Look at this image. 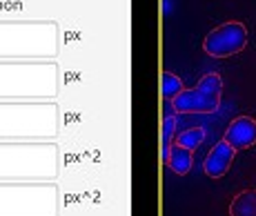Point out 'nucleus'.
I'll return each mask as SVG.
<instances>
[{"instance_id": "f257e3e1", "label": "nucleus", "mask_w": 256, "mask_h": 216, "mask_svg": "<svg viewBox=\"0 0 256 216\" xmlns=\"http://www.w3.org/2000/svg\"><path fill=\"white\" fill-rule=\"evenodd\" d=\"M58 147L54 140H0V183L54 180Z\"/></svg>"}, {"instance_id": "f03ea898", "label": "nucleus", "mask_w": 256, "mask_h": 216, "mask_svg": "<svg viewBox=\"0 0 256 216\" xmlns=\"http://www.w3.org/2000/svg\"><path fill=\"white\" fill-rule=\"evenodd\" d=\"M56 134L54 100H0V140H54Z\"/></svg>"}, {"instance_id": "7ed1b4c3", "label": "nucleus", "mask_w": 256, "mask_h": 216, "mask_svg": "<svg viewBox=\"0 0 256 216\" xmlns=\"http://www.w3.org/2000/svg\"><path fill=\"white\" fill-rule=\"evenodd\" d=\"M56 92L54 60H0V100H52Z\"/></svg>"}, {"instance_id": "20e7f679", "label": "nucleus", "mask_w": 256, "mask_h": 216, "mask_svg": "<svg viewBox=\"0 0 256 216\" xmlns=\"http://www.w3.org/2000/svg\"><path fill=\"white\" fill-rule=\"evenodd\" d=\"M56 52V22L0 20V60H52Z\"/></svg>"}, {"instance_id": "39448f33", "label": "nucleus", "mask_w": 256, "mask_h": 216, "mask_svg": "<svg viewBox=\"0 0 256 216\" xmlns=\"http://www.w3.org/2000/svg\"><path fill=\"white\" fill-rule=\"evenodd\" d=\"M0 216H58V188L49 180L0 183Z\"/></svg>"}, {"instance_id": "423d86ee", "label": "nucleus", "mask_w": 256, "mask_h": 216, "mask_svg": "<svg viewBox=\"0 0 256 216\" xmlns=\"http://www.w3.org/2000/svg\"><path fill=\"white\" fill-rule=\"evenodd\" d=\"M223 94V80L218 74H205L198 80V85L192 90H183L172 100V110L176 114H214L220 105Z\"/></svg>"}, {"instance_id": "0eeeda50", "label": "nucleus", "mask_w": 256, "mask_h": 216, "mask_svg": "<svg viewBox=\"0 0 256 216\" xmlns=\"http://www.w3.org/2000/svg\"><path fill=\"white\" fill-rule=\"evenodd\" d=\"M248 45V27L238 20H230L218 24L205 36L203 52L212 58H230L243 52Z\"/></svg>"}, {"instance_id": "6e6552de", "label": "nucleus", "mask_w": 256, "mask_h": 216, "mask_svg": "<svg viewBox=\"0 0 256 216\" xmlns=\"http://www.w3.org/2000/svg\"><path fill=\"white\" fill-rule=\"evenodd\" d=\"M223 140H228L230 145L238 150H250L256 145V120L252 116H238L228 125Z\"/></svg>"}, {"instance_id": "1a4fd4ad", "label": "nucleus", "mask_w": 256, "mask_h": 216, "mask_svg": "<svg viewBox=\"0 0 256 216\" xmlns=\"http://www.w3.org/2000/svg\"><path fill=\"white\" fill-rule=\"evenodd\" d=\"M234 156H236L234 147L230 145L228 140H218V143L210 150L208 158H205V163H203L205 174H208L210 178H220V176H225L230 172V168H232Z\"/></svg>"}, {"instance_id": "9d476101", "label": "nucleus", "mask_w": 256, "mask_h": 216, "mask_svg": "<svg viewBox=\"0 0 256 216\" xmlns=\"http://www.w3.org/2000/svg\"><path fill=\"white\" fill-rule=\"evenodd\" d=\"M165 165L174 172V174L185 176L187 172L192 170V165H194V152L174 143L172 145V152H170V158H167Z\"/></svg>"}, {"instance_id": "9b49d317", "label": "nucleus", "mask_w": 256, "mask_h": 216, "mask_svg": "<svg viewBox=\"0 0 256 216\" xmlns=\"http://www.w3.org/2000/svg\"><path fill=\"white\" fill-rule=\"evenodd\" d=\"M174 134H176V112L172 110V102H167V112L163 118V132H160V158H163V163H167V158H170Z\"/></svg>"}, {"instance_id": "f8f14e48", "label": "nucleus", "mask_w": 256, "mask_h": 216, "mask_svg": "<svg viewBox=\"0 0 256 216\" xmlns=\"http://www.w3.org/2000/svg\"><path fill=\"white\" fill-rule=\"evenodd\" d=\"M230 216H256V190H243L232 198Z\"/></svg>"}, {"instance_id": "ddd939ff", "label": "nucleus", "mask_w": 256, "mask_h": 216, "mask_svg": "<svg viewBox=\"0 0 256 216\" xmlns=\"http://www.w3.org/2000/svg\"><path fill=\"white\" fill-rule=\"evenodd\" d=\"M183 80H180L176 74L172 72H163V78H160V92H163L165 102H172L178 94H183Z\"/></svg>"}, {"instance_id": "4468645a", "label": "nucleus", "mask_w": 256, "mask_h": 216, "mask_svg": "<svg viewBox=\"0 0 256 216\" xmlns=\"http://www.w3.org/2000/svg\"><path fill=\"white\" fill-rule=\"evenodd\" d=\"M205 140V127H187V130L176 134V145L187 147V150L194 152L196 147Z\"/></svg>"}]
</instances>
